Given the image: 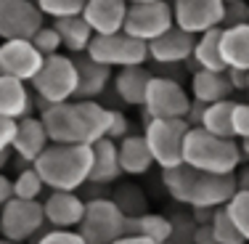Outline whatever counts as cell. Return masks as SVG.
<instances>
[{"mask_svg": "<svg viewBox=\"0 0 249 244\" xmlns=\"http://www.w3.org/2000/svg\"><path fill=\"white\" fill-rule=\"evenodd\" d=\"M127 8L130 5L124 0H88L82 19L90 24L96 35H117V32H124Z\"/></svg>", "mask_w": 249, "mask_h": 244, "instance_id": "17", "label": "cell"}, {"mask_svg": "<svg viewBox=\"0 0 249 244\" xmlns=\"http://www.w3.org/2000/svg\"><path fill=\"white\" fill-rule=\"evenodd\" d=\"M0 64L8 77L32 82L43 69L45 56L32 45V40H5V43H0Z\"/></svg>", "mask_w": 249, "mask_h": 244, "instance_id": "14", "label": "cell"}, {"mask_svg": "<svg viewBox=\"0 0 249 244\" xmlns=\"http://www.w3.org/2000/svg\"><path fill=\"white\" fill-rule=\"evenodd\" d=\"M175 27V14L167 0H154V3H138L127 8L124 19V35L143 43H154L164 32Z\"/></svg>", "mask_w": 249, "mask_h": 244, "instance_id": "11", "label": "cell"}, {"mask_svg": "<svg viewBox=\"0 0 249 244\" xmlns=\"http://www.w3.org/2000/svg\"><path fill=\"white\" fill-rule=\"evenodd\" d=\"M212 231H215V242L217 244H247V239L241 236V231L236 228L233 218L228 215V210H225V207H220V210L215 212Z\"/></svg>", "mask_w": 249, "mask_h": 244, "instance_id": "34", "label": "cell"}, {"mask_svg": "<svg viewBox=\"0 0 249 244\" xmlns=\"http://www.w3.org/2000/svg\"><path fill=\"white\" fill-rule=\"evenodd\" d=\"M88 56L93 61L104 64V67H120V69H127V67H143L149 61V43L143 40H135L124 32H117V35H96L88 48Z\"/></svg>", "mask_w": 249, "mask_h": 244, "instance_id": "7", "label": "cell"}, {"mask_svg": "<svg viewBox=\"0 0 249 244\" xmlns=\"http://www.w3.org/2000/svg\"><path fill=\"white\" fill-rule=\"evenodd\" d=\"M127 5H138V3H154V0H124Z\"/></svg>", "mask_w": 249, "mask_h": 244, "instance_id": "50", "label": "cell"}, {"mask_svg": "<svg viewBox=\"0 0 249 244\" xmlns=\"http://www.w3.org/2000/svg\"><path fill=\"white\" fill-rule=\"evenodd\" d=\"M124 236H143V239H151L154 244H170V239H173V223H170V215L146 212L141 218L124 220Z\"/></svg>", "mask_w": 249, "mask_h": 244, "instance_id": "24", "label": "cell"}, {"mask_svg": "<svg viewBox=\"0 0 249 244\" xmlns=\"http://www.w3.org/2000/svg\"><path fill=\"white\" fill-rule=\"evenodd\" d=\"M77 82L80 77H77L74 56L56 53L45 58L43 69L32 80V91L43 104H67L77 96Z\"/></svg>", "mask_w": 249, "mask_h": 244, "instance_id": "5", "label": "cell"}, {"mask_svg": "<svg viewBox=\"0 0 249 244\" xmlns=\"http://www.w3.org/2000/svg\"><path fill=\"white\" fill-rule=\"evenodd\" d=\"M191 96L178 80L154 75L149 93L143 101L146 120H186L188 109H191Z\"/></svg>", "mask_w": 249, "mask_h": 244, "instance_id": "9", "label": "cell"}, {"mask_svg": "<svg viewBox=\"0 0 249 244\" xmlns=\"http://www.w3.org/2000/svg\"><path fill=\"white\" fill-rule=\"evenodd\" d=\"M196 40H199L196 35L186 32L180 27H173L162 38L149 43V58L154 64H159V67H180L188 58H194Z\"/></svg>", "mask_w": 249, "mask_h": 244, "instance_id": "15", "label": "cell"}, {"mask_svg": "<svg viewBox=\"0 0 249 244\" xmlns=\"http://www.w3.org/2000/svg\"><path fill=\"white\" fill-rule=\"evenodd\" d=\"M170 223H173V239H170V244H194L199 223L194 220L191 210H175L170 215Z\"/></svg>", "mask_w": 249, "mask_h": 244, "instance_id": "32", "label": "cell"}, {"mask_svg": "<svg viewBox=\"0 0 249 244\" xmlns=\"http://www.w3.org/2000/svg\"><path fill=\"white\" fill-rule=\"evenodd\" d=\"M204 112H207V104H201V101L194 98V101H191V109H188V114H186V122L191 125V128H201Z\"/></svg>", "mask_w": 249, "mask_h": 244, "instance_id": "42", "label": "cell"}, {"mask_svg": "<svg viewBox=\"0 0 249 244\" xmlns=\"http://www.w3.org/2000/svg\"><path fill=\"white\" fill-rule=\"evenodd\" d=\"M247 96H249V88H247Z\"/></svg>", "mask_w": 249, "mask_h": 244, "instance_id": "53", "label": "cell"}, {"mask_svg": "<svg viewBox=\"0 0 249 244\" xmlns=\"http://www.w3.org/2000/svg\"><path fill=\"white\" fill-rule=\"evenodd\" d=\"M0 117H8L16 122L32 117V93H29L27 82L8 75L0 77Z\"/></svg>", "mask_w": 249, "mask_h": 244, "instance_id": "20", "label": "cell"}, {"mask_svg": "<svg viewBox=\"0 0 249 244\" xmlns=\"http://www.w3.org/2000/svg\"><path fill=\"white\" fill-rule=\"evenodd\" d=\"M220 51H223V61L228 69L249 72V24L223 29Z\"/></svg>", "mask_w": 249, "mask_h": 244, "instance_id": "26", "label": "cell"}, {"mask_svg": "<svg viewBox=\"0 0 249 244\" xmlns=\"http://www.w3.org/2000/svg\"><path fill=\"white\" fill-rule=\"evenodd\" d=\"M53 29L58 32V38H61L64 48L69 53H74V56H82V53H88L90 48L93 38H96V32L90 29L82 16H69V19H56L53 21Z\"/></svg>", "mask_w": 249, "mask_h": 244, "instance_id": "27", "label": "cell"}, {"mask_svg": "<svg viewBox=\"0 0 249 244\" xmlns=\"http://www.w3.org/2000/svg\"><path fill=\"white\" fill-rule=\"evenodd\" d=\"M74 64H77V77H80L74 101H96L106 91V85H109L111 69L98 64V61H93L88 53L85 56H74Z\"/></svg>", "mask_w": 249, "mask_h": 244, "instance_id": "19", "label": "cell"}, {"mask_svg": "<svg viewBox=\"0 0 249 244\" xmlns=\"http://www.w3.org/2000/svg\"><path fill=\"white\" fill-rule=\"evenodd\" d=\"M45 207L43 202H27V199H11L0 212V236L24 244L29 239H37L45 228Z\"/></svg>", "mask_w": 249, "mask_h": 244, "instance_id": "10", "label": "cell"}, {"mask_svg": "<svg viewBox=\"0 0 249 244\" xmlns=\"http://www.w3.org/2000/svg\"><path fill=\"white\" fill-rule=\"evenodd\" d=\"M122 175L120 165V146L111 138H101L93 144V170L88 183H98V186H111L117 178Z\"/></svg>", "mask_w": 249, "mask_h": 244, "instance_id": "21", "label": "cell"}, {"mask_svg": "<svg viewBox=\"0 0 249 244\" xmlns=\"http://www.w3.org/2000/svg\"><path fill=\"white\" fill-rule=\"evenodd\" d=\"M51 146V138H48V130L40 117H24L19 120V133H16V141H14V154L27 165H35L43 151Z\"/></svg>", "mask_w": 249, "mask_h": 244, "instance_id": "18", "label": "cell"}, {"mask_svg": "<svg viewBox=\"0 0 249 244\" xmlns=\"http://www.w3.org/2000/svg\"><path fill=\"white\" fill-rule=\"evenodd\" d=\"M117 146H120L122 172H127V175H143V172L151 170V165H157L143 135H127V138L120 141Z\"/></svg>", "mask_w": 249, "mask_h": 244, "instance_id": "25", "label": "cell"}, {"mask_svg": "<svg viewBox=\"0 0 249 244\" xmlns=\"http://www.w3.org/2000/svg\"><path fill=\"white\" fill-rule=\"evenodd\" d=\"M124 212L117 207L111 196L90 199L85 207V218L80 223V234L88 244H114L124 236Z\"/></svg>", "mask_w": 249, "mask_h": 244, "instance_id": "8", "label": "cell"}, {"mask_svg": "<svg viewBox=\"0 0 249 244\" xmlns=\"http://www.w3.org/2000/svg\"><path fill=\"white\" fill-rule=\"evenodd\" d=\"M11 154H14V151H3V154H0V172H3V168H8Z\"/></svg>", "mask_w": 249, "mask_h": 244, "instance_id": "48", "label": "cell"}, {"mask_svg": "<svg viewBox=\"0 0 249 244\" xmlns=\"http://www.w3.org/2000/svg\"><path fill=\"white\" fill-rule=\"evenodd\" d=\"M3 75H5V72H3V64H0V77H3Z\"/></svg>", "mask_w": 249, "mask_h": 244, "instance_id": "52", "label": "cell"}, {"mask_svg": "<svg viewBox=\"0 0 249 244\" xmlns=\"http://www.w3.org/2000/svg\"><path fill=\"white\" fill-rule=\"evenodd\" d=\"M154 80V72L143 67H127V69H120L114 77V91L124 104L130 106H143L146 101V93H149V85Z\"/></svg>", "mask_w": 249, "mask_h": 244, "instance_id": "22", "label": "cell"}, {"mask_svg": "<svg viewBox=\"0 0 249 244\" xmlns=\"http://www.w3.org/2000/svg\"><path fill=\"white\" fill-rule=\"evenodd\" d=\"M32 45H35V48H37L40 53H43L45 58H48V56H56V53H61V48H64V43H61V38H58V32L53 29V24L40 29V32L32 38Z\"/></svg>", "mask_w": 249, "mask_h": 244, "instance_id": "36", "label": "cell"}, {"mask_svg": "<svg viewBox=\"0 0 249 244\" xmlns=\"http://www.w3.org/2000/svg\"><path fill=\"white\" fill-rule=\"evenodd\" d=\"M225 3H231V0H225Z\"/></svg>", "mask_w": 249, "mask_h": 244, "instance_id": "54", "label": "cell"}, {"mask_svg": "<svg viewBox=\"0 0 249 244\" xmlns=\"http://www.w3.org/2000/svg\"><path fill=\"white\" fill-rule=\"evenodd\" d=\"M162 183L167 194L178 205H186L188 210L196 207H225L236 196V175H212V172L194 170L188 165L173 170H162Z\"/></svg>", "mask_w": 249, "mask_h": 244, "instance_id": "2", "label": "cell"}, {"mask_svg": "<svg viewBox=\"0 0 249 244\" xmlns=\"http://www.w3.org/2000/svg\"><path fill=\"white\" fill-rule=\"evenodd\" d=\"M51 191H80L90 181L93 146L88 144H51L32 165Z\"/></svg>", "mask_w": 249, "mask_h": 244, "instance_id": "3", "label": "cell"}, {"mask_svg": "<svg viewBox=\"0 0 249 244\" xmlns=\"http://www.w3.org/2000/svg\"><path fill=\"white\" fill-rule=\"evenodd\" d=\"M236 186H239V191H249V165L236 170Z\"/></svg>", "mask_w": 249, "mask_h": 244, "instance_id": "46", "label": "cell"}, {"mask_svg": "<svg viewBox=\"0 0 249 244\" xmlns=\"http://www.w3.org/2000/svg\"><path fill=\"white\" fill-rule=\"evenodd\" d=\"M11 199H14V181H11L5 172H0V212H3V207L8 205Z\"/></svg>", "mask_w": 249, "mask_h": 244, "instance_id": "43", "label": "cell"}, {"mask_svg": "<svg viewBox=\"0 0 249 244\" xmlns=\"http://www.w3.org/2000/svg\"><path fill=\"white\" fill-rule=\"evenodd\" d=\"M127 135H133L130 133V120H127V114L120 109H111V120H109V135L106 138H111L114 144H120V141H124Z\"/></svg>", "mask_w": 249, "mask_h": 244, "instance_id": "39", "label": "cell"}, {"mask_svg": "<svg viewBox=\"0 0 249 244\" xmlns=\"http://www.w3.org/2000/svg\"><path fill=\"white\" fill-rule=\"evenodd\" d=\"M191 133V125L186 120H149L143 130V138L149 144L154 162L162 170H173L183 165V149Z\"/></svg>", "mask_w": 249, "mask_h": 244, "instance_id": "6", "label": "cell"}, {"mask_svg": "<svg viewBox=\"0 0 249 244\" xmlns=\"http://www.w3.org/2000/svg\"><path fill=\"white\" fill-rule=\"evenodd\" d=\"M16 133H19V122L8 120V117H0V154H3V151H14Z\"/></svg>", "mask_w": 249, "mask_h": 244, "instance_id": "41", "label": "cell"}, {"mask_svg": "<svg viewBox=\"0 0 249 244\" xmlns=\"http://www.w3.org/2000/svg\"><path fill=\"white\" fill-rule=\"evenodd\" d=\"M35 244H88L82 239L80 231H61V228H51L35 239Z\"/></svg>", "mask_w": 249, "mask_h": 244, "instance_id": "38", "label": "cell"}, {"mask_svg": "<svg viewBox=\"0 0 249 244\" xmlns=\"http://www.w3.org/2000/svg\"><path fill=\"white\" fill-rule=\"evenodd\" d=\"M244 24H249V3L247 0H231V3H225L223 29L244 27Z\"/></svg>", "mask_w": 249, "mask_h": 244, "instance_id": "37", "label": "cell"}, {"mask_svg": "<svg viewBox=\"0 0 249 244\" xmlns=\"http://www.w3.org/2000/svg\"><path fill=\"white\" fill-rule=\"evenodd\" d=\"M194 244H217V242H215V231H212V225H199Z\"/></svg>", "mask_w": 249, "mask_h": 244, "instance_id": "45", "label": "cell"}, {"mask_svg": "<svg viewBox=\"0 0 249 244\" xmlns=\"http://www.w3.org/2000/svg\"><path fill=\"white\" fill-rule=\"evenodd\" d=\"M45 27V16L35 0H0V38L32 40Z\"/></svg>", "mask_w": 249, "mask_h": 244, "instance_id": "12", "label": "cell"}, {"mask_svg": "<svg viewBox=\"0 0 249 244\" xmlns=\"http://www.w3.org/2000/svg\"><path fill=\"white\" fill-rule=\"evenodd\" d=\"M51 144H98L109 135L111 109L98 101H67V104H48L40 112Z\"/></svg>", "mask_w": 249, "mask_h": 244, "instance_id": "1", "label": "cell"}, {"mask_svg": "<svg viewBox=\"0 0 249 244\" xmlns=\"http://www.w3.org/2000/svg\"><path fill=\"white\" fill-rule=\"evenodd\" d=\"M225 210H228V215L233 218L236 228L241 231V236L249 244V191H236V196L225 205Z\"/></svg>", "mask_w": 249, "mask_h": 244, "instance_id": "35", "label": "cell"}, {"mask_svg": "<svg viewBox=\"0 0 249 244\" xmlns=\"http://www.w3.org/2000/svg\"><path fill=\"white\" fill-rule=\"evenodd\" d=\"M228 80L233 85V91H247L249 88V72H241V69H228Z\"/></svg>", "mask_w": 249, "mask_h": 244, "instance_id": "44", "label": "cell"}, {"mask_svg": "<svg viewBox=\"0 0 249 244\" xmlns=\"http://www.w3.org/2000/svg\"><path fill=\"white\" fill-rule=\"evenodd\" d=\"M43 207H45V220L53 228L72 231V228H80L88 202L74 191H51L45 196Z\"/></svg>", "mask_w": 249, "mask_h": 244, "instance_id": "16", "label": "cell"}, {"mask_svg": "<svg viewBox=\"0 0 249 244\" xmlns=\"http://www.w3.org/2000/svg\"><path fill=\"white\" fill-rule=\"evenodd\" d=\"M239 146H241V157H247V159H249V138H247V141H241Z\"/></svg>", "mask_w": 249, "mask_h": 244, "instance_id": "49", "label": "cell"}, {"mask_svg": "<svg viewBox=\"0 0 249 244\" xmlns=\"http://www.w3.org/2000/svg\"><path fill=\"white\" fill-rule=\"evenodd\" d=\"M220 38H223V27L199 35L196 51H194V61H196L199 69H207V72H228V67L223 61V51H220Z\"/></svg>", "mask_w": 249, "mask_h": 244, "instance_id": "28", "label": "cell"}, {"mask_svg": "<svg viewBox=\"0 0 249 244\" xmlns=\"http://www.w3.org/2000/svg\"><path fill=\"white\" fill-rule=\"evenodd\" d=\"M233 138H239V141L249 138V101H244V104L236 101V109H233Z\"/></svg>", "mask_w": 249, "mask_h": 244, "instance_id": "40", "label": "cell"}, {"mask_svg": "<svg viewBox=\"0 0 249 244\" xmlns=\"http://www.w3.org/2000/svg\"><path fill=\"white\" fill-rule=\"evenodd\" d=\"M233 109L236 101H220V104H210L204 112L201 128L207 133L217 135V138H233Z\"/></svg>", "mask_w": 249, "mask_h": 244, "instance_id": "29", "label": "cell"}, {"mask_svg": "<svg viewBox=\"0 0 249 244\" xmlns=\"http://www.w3.org/2000/svg\"><path fill=\"white\" fill-rule=\"evenodd\" d=\"M241 159L244 157L236 138H217L204 128H191L183 149V165L212 175H236Z\"/></svg>", "mask_w": 249, "mask_h": 244, "instance_id": "4", "label": "cell"}, {"mask_svg": "<svg viewBox=\"0 0 249 244\" xmlns=\"http://www.w3.org/2000/svg\"><path fill=\"white\" fill-rule=\"evenodd\" d=\"M37 8L43 11V16L56 19H69V16H82L88 0H35Z\"/></svg>", "mask_w": 249, "mask_h": 244, "instance_id": "33", "label": "cell"}, {"mask_svg": "<svg viewBox=\"0 0 249 244\" xmlns=\"http://www.w3.org/2000/svg\"><path fill=\"white\" fill-rule=\"evenodd\" d=\"M114 244H154V242L143 239V236H122V239H117Z\"/></svg>", "mask_w": 249, "mask_h": 244, "instance_id": "47", "label": "cell"}, {"mask_svg": "<svg viewBox=\"0 0 249 244\" xmlns=\"http://www.w3.org/2000/svg\"><path fill=\"white\" fill-rule=\"evenodd\" d=\"M111 199L117 202V207L124 212V218H141L146 215V194L141 191L138 186H133V183H127V186H120L114 191Z\"/></svg>", "mask_w": 249, "mask_h": 244, "instance_id": "30", "label": "cell"}, {"mask_svg": "<svg viewBox=\"0 0 249 244\" xmlns=\"http://www.w3.org/2000/svg\"><path fill=\"white\" fill-rule=\"evenodd\" d=\"M233 93V85L228 80V72H207L199 69L196 75H191V96L201 101V104H220L228 101Z\"/></svg>", "mask_w": 249, "mask_h": 244, "instance_id": "23", "label": "cell"}, {"mask_svg": "<svg viewBox=\"0 0 249 244\" xmlns=\"http://www.w3.org/2000/svg\"><path fill=\"white\" fill-rule=\"evenodd\" d=\"M0 244H16V242H11V239H5V236H0Z\"/></svg>", "mask_w": 249, "mask_h": 244, "instance_id": "51", "label": "cell"}, {"mask_svg": "<svg viewBox=\"0 0 249 244\" xmlns=\"http://www.w3.org/2000/svg\"><path fill=\"white\" fill-rule=\"evenodd\" d=\"M175 27L191 35H204L210 29L223 27L225 0H173Z\"/></svg>", "mask_w": 249, "mask_h": 244, "instance_id": "13", "label": "cell"}, {"mask_svg": "<svg viewBox=\"0 0 249 244\" xmlns=\"http://www.w3.org/2000/svg\"><path fill=\"white\" fill-rule=\"evenodd\" d=\"M45 191L43 178L37 175V170L29 165L14 178V196L16 199H27V202H40V194Z\"/></svg>", "mask_w": 249, "mask_h": 244, "instance_id": "31", "label": "cell"}]
</instances>
